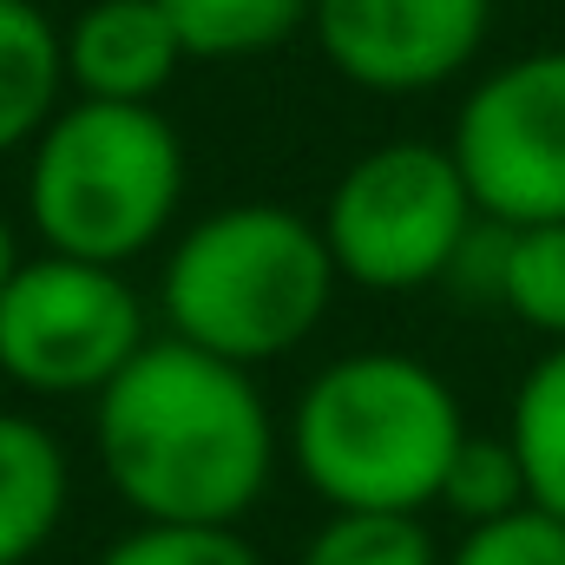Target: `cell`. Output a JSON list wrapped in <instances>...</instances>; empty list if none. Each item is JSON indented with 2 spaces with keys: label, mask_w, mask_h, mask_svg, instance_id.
Masks as SVG:
<instances>
[{
  "label": "cell",
  "mask_w": 565,
  "mask_h": 565,
  "mask_svg": "<svg viewBox=\"0 0 565 565\" xmlns=\"http://www.w3.org/2000/svg\"><path fill=\"white\" fill-rule=\"evenodd\" d=\"M99 565H264V553L244 540V526H164L139 520L132 533H119Z\"/></svg>",
  "instance_id": "e0dca14e"
},
{
  "label": "cell",
  "mask_w": 565,
  "mask_h": 565,
  "mask_svg": "<svg viewBox=\"0 0 565 565\" xmlns=\"http://www.w3.org/2000/svg\"><path fill=\"white\" fill-rule=\"evenodd\" d=\"M184 40L191 60L204 66H237V60H264L289 46L309 26L316 0H158Z\"/></svg>",
  "instance_id": "7c38bea8"
},
{
  "label": "cell",
  "mask_w": 565,
  "mask_h": 565,
  "mask_svg": "<svg viewBox=\"0 0 565 565\" xmlns=\"http://www.w3.org/2000/svg\"><path fill=\"white\" fill-rule=\"evenodd\" d=\"M500 309L520 329H533L546 342H565V224H520V231H507Z\"/></svg>",
  "instance_id": "5bb4252c"
},
{
  "label": "cell",
  "mask_w": 565,
  "mask_h": 565,
  "mask_svg": "<svg viewBox=\"0 0 565 565\" xmlns=\"http://www.w3.org/2000/svg\"><path fill=\"white\" fill-rule=\"evenodd\" d=\"M151 342V309L126 270L79 257H20L0 282V375L40 402H99Z\"/></svg>",
  "instance_id": "8992f818"
},
{
  "label": "cell",
  "mask_w": 565,
  "mask_h": 565,
  "mask_svg": "<svg viewBox=\"0 0 565 565\" xmlns=\"http://www.w3.org/2000/svg\"><path fill=\"white\" fill-rule=\"evenodd\" d=\"M440 540L422 513H329L296 565H440Z\"/></svg>",
  "instance_id": "9a60e30c"
},
{
  "label": "cell",
  "mask_w": 565,
  "mask_h": 565,
  "mask_svg": "<svg viewBox=\"0 0 565 565\" xmlns=\"http://www.w3.org/2000/svg\"><path fill=\"white\" fill-rule=\"evenodd\" d=\"M447 151L480 217L565 224V46H533L480 73L454 113Z\"/></svg>",
  "instance_id": "52a82bcc"
},
{
  "label": "cell",
  "mask_w": 565,
  "mask_h": 565,
  "mask_svg": "<svg viewBox=\"0 0 565 565\" xmlns=\"http://www.w3.org/2000/svg\"><path fill=\"white\" fill-rule=\"evenodd\" d=\"M60 46L66 93L113 106H158V93L191 60L158 0H79V13L60 26Z\"/></svg>",
  "instance_id": "9c48e42d"
},
{
  "label": "cell",
  "mask_w": 565,
  "mask_h": 565,
  "mask_svg": "<svg viewBox=\"0 0 565 565\" xmlns=\"http://www.w3.org/2000/svg\"><path fill=\"white\" fill-rule=\"evenodd\" d=\"M20 257H26V250H20V231H13V224H7V211H0V282L13 277V264H20Z\"/></svg>",
  "instance_id": "d6986e66"
},
{
  "label": "cell",
  "mask_w": 565,
  "mask_h": 565,
  "mask_svg": "<svg viewBox=\"0 0 565 565\" xmlns=\"http://www.w3.org/2000/svg\"><path fill=\"white\" fill-rule=\"evenodd\" d=\"M335 282L342 277L329 264L316 217L270 198H244L204 211L164 250L158 316L164 335L257 375L264 362L296 355L322 329Z\"/></svg>",
  "instance_id": "3957f363"
},
{
  "label": "cell",
  "mask_w": 565,
  "mask_h": 565,
  "mask_svg": "<svg viewBox=\"0 0 565 565\" xmlns=\"http://www.w3.org/2000/svg\"><path fill=\"white\" fill-rule=\"evenodd\" d=\"M93 447L106 487L164 526H244L270 493L282 427L250 369L151 335L99 388Z\"/></svg>",
  "instance_id": "6da1fadb"
},
{
  "label": "cell",
  "mask_w": 565,
  "mask_h": 565,
  "mask_svg": "<svg viewBox=\"0 0 565 565\" xmlns=\"http://www.w3.org/2000/svg\"><path fill=\"white\" fill-rule=\"evenodd\" d=\"M434 507H447L460 520V533L533 507V487H526V467H520L513 440L507 434H467L460 454H454V467H447V480H440Z\"/></svg>",
  "instance_id": "2e32d148"
},
{
  "label": "cell",
  "mask_w": 565,
  "mask_h": 565,
  "mask_svg": "<svg viewBox=\"0 0 565 565\" xmlns=\"http://www.w3.org/2000/svg\"><path fill=\"white\" fill-rule=\"evenodd\" d=\"M440 565H565V520L546 507H520L507 520L467 526Z\"/></svg>",
  "instance_id": "ac0fdd59"
},
{
  "label": "cell",
  "mask_w": 565,
  "mask_h": 565,
  "mask_svg": "<svg viewBox=\"0 0 565 565\" xmlns=\"http://www.w3.org/2000/svg\"><path fill=\"white\" fill-rule=\"evenodd\" d=\"M73 507V460L40 415L0 408V565H26L53 546Z\"/></svg>",
  "instance_id": "30bf717a"
},
{
  "label": "cell",
  "mask_w": 565,
  "mask_h": 565,
  "mask_svg": "<svg viewBox=\"0 0 565 565\" xmlns=\"http://www.w3.org/2000/svg\"><path fill=\"white\" fill-rule=\"evenodd\" d=\"M309 40L355 93L422 99L473 73L493 40V0H316Z\"/></svg>",
  "instance_id": "ba28073f"
},
{
  "label": "cell",
  "mask_w": 565,
  "mask_h": 565,
  "mask_svg": "<svg viewBox=\"0 0 565 565\" xmlns=\"http://www.w3.org/2000/svg\"><path fill=\"white\" fill-rule=\"evenodd\" d=\"M507 440L526 467L533 507L565 520V342H546V355L520 375L507 408Z\"/></svg>",
  "instance_id": "4fadbf2b"
},
{
  "label": "cell",
  "mask_w": 565,
  "mask_h": 565,
  "mask_svg": "<svg viewBox=\"0 0 565 565\" xmlns=\"http://www.w3.org/2000/svg\"><path fill=\"white\" fill-rule=\"evenodd\" d=\"M184 184V139L158 106L66 99L26 145L20 204L40 250L132 270L171 237Z\"/></svg>",
  "instance_id": "277c9868"
},
{
  "label": "cell",
  "mask_w": 565,
  "mask_h": 565,
  "mask_svg": "<svg viewBox=\"0 0 565 565\" xmlns=\"http://www.w3.org/2000/svg\"><path fill=\"white\" fill-rule=\"evenodd\" d=\"M467 434L460 395L434 362L355 349L302 382L282 454L329 513H427Z\"/></svg>",
  "instance_id": "7a4b0ae2"
},
{
  "label": "cell",
  "mask_w": 565,
  "mask_h": 565,
  "mask_svg": "<svg viewBox=\"0 0 565 565\" xmlns=\"http://www.w3.org/2000/svg\"><path fill=\"white\" fill-rule=\"evenodd\" d=\"M66 99L60 20L46 0H0V158L26 151Z\"/></svg>",
  "instance_id": "8fae6325"
},
{
  "label": "cell",
  "mask_w": 565,
  "mask_h": 565,
  "mask_svg": "<svg viewBox=\"0 0 565 565\" xmlns=\"http://www.w3.org/2000/svg\"><path fill=\"white\" fill-rule=\"evenodd\" d=\"M473 224L480 204L440 139L369 145L362 158L342 164L316 217L335 277L375 296L440 289Z\"/></svg>",
  "instance_id": "5b68a950"
}]
</instances>
